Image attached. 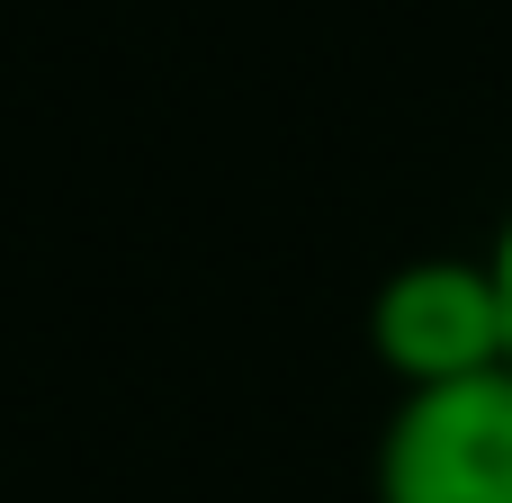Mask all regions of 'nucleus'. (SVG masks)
<instances>
[{"label":"nucleus","instance_id":"nucleus-1","mask_svg":"<svg viewBox=\"0 0 512 503\" xmlns=\"http://www.w3.org/2000/svg\"><path fill=\"white\" fill-rule=\"evenodd\" d=\"M369 503H512V369L396 396L369 450Z\"/></svg>","mask_w":512,"mask_h":503},{"label":"nucleus","instance_id":"nucleus-2","mask_svg":"<svg viewBox=\"0 0 512 503\" xmlns=\"http://www.w3.org/2000/svg\"><path fill=\"white\" fill-rule=\"evenodd\" d=\"M369 360L396 378V396L512 369L504 297H495L486 252H414V261H396L369 288Z\"/></svg>","mask_w":512,"mask_h":503},{"label":"nucleus","instance_id":"nucleus-3","mask_svg":"<svg viewBox=\"0 0 512 503\" xmlns=\"http://www.w3.org/2000/svg\"><path fill=\"white\" fill-rule=\"evenodd\" d=\"M486 270H495V297H504V351H512V207L495 225V243H486Z\"/></svg>","mask_w":512,"mask_h":503}]
</instances>
